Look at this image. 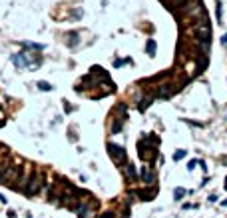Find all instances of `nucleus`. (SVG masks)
Here are the masks:
<instances>
[{
  "mask_svg": "<svg viewBox=\"0 0 227 218\" xmlns=\"http://www.w3.org/2000/svg\"><path fill=\"white\" fill-rule=\"evenodd\" d=\"M20 176H22V166H18V164H10V166H4L2 174H0V182H2V184L12 186V182L20 180Z\"/></svg>",
  "mask_w": 227,
  "mask_h": 218,
  "instance_id": "nucleus-1",
  "label": "nucleus"
},
{
  "mask_svg": "<svg viewBox=\"0 0 227 218\" xmlns=\"http://www.w3.org/2000/svg\"><path fill=\"white\" fill-rule=\"evenodd\" d=\"M193 30H195V36H197L199 42H211V26H209V22H207V16L199 18L197 22H195Z\"/></svg>",
  "mask_w": 227,
  "mask_h": 218,
  "instance_id": "nucleus-2",
  "label": "nucleus"
},
{
  "mask_svg": "<svg viewBox=\"0 0 227 218\" xmlns=\"http://www.w3.org/2000/svg\"><path fill=\"white\" fill-rule=\"evenodd\" d=\"M42 184H44V174L38 170V172H34V174L28 178V184H26V188H24L26 196H34V194H38L40 188H42Z\"/></svg>",
  "mask_w": 227,
  "mask_h": 218,
  "instance_id": "nucleus-3",
  "label": "nucleus"
},
{
  "mask_svg": "<svg viewBox=\"0 0 227 218\" xmlns=\"http://www.w3.org/2000/svg\"><path fill=\"white\" fill-rule=\"evenodd\" d=\"M108 152H110V158L113 160V164L123 166L126 162H128V152L123 150L120 144H113V142H110V144H108Z\"/></svg>",
  "mask_w": 227,
  "mask_h": 218,
  "instance_id": "nucleus-4",
  "label": "nucleus"
},
{
  "mask_svg": "<svg viewBox=\"0 0 227 218\" xmlns=\"http://www.w3.org/2000/svg\"><path fill=\"white\" fill-rule=\"evenodd\" d=\"M137 152H140V158H142L143 162H151L153 158H157V150H156V146L147 144V142H143V140L137 144Z\"/></svg>",
  "mask_w": 227,
  "mask_h": 218,
  "instance_id": "nucleus-5",
  "label": "nucleus"
},
{
  "mask_svg": "<svg viewBox=\"0 0 227 218\" xmlns=\"http://www.w3.org/2000/svg\"><path fill=\"white\" fill-rule=\"evenodd\" d=\"M112 116L116 118V122H113V126H112V132H113V134H118V132L122 130L126 118H128V116H126V104H120V106L112 112Z\"/></svg>",
  "mask_w": 227,
  "mask_h": 218,
  "instance_id": "nucleus-6",
  "label": "nucleus"
},
{
  "mask_svg": "<svg viewBox=\"0 0 227 218\" xmlns=\"http://www.w3.org/2000/svg\"><path fill=\"white\" fill-rule=\"evenodd\" d=\"M140 176H142V180L146 182V186H153L156 184V172L151 170V166H142Z\"/></svg>",
  "mask_w": 227,
  "mask_h": 218,
  "instance_id": "nucleus-7",
  "label": "nucleus"
},
{
  "mask_svg": "<svg viewBox=\"0 0 227 218\" xmlns=\"http://www.w3.org/2000/svg\"><path fill=\"white\" fill-rule=\"evenodd\" d=\"M136 194H137L142 200H147V202H151V200L156 198L157 188H156V184H153V186H147V188H143V190H137Z\"/></svg>",
  "mask_w": 227,
  "mask_h": 218,
  "instance_id": "nucleus-8",
  "label": "nucleus"
},
{
  "mask_svg": "<svg viewBox=\"0 0 227 218\" xmlns=\"http://www.w3.org/2000/svg\"><path fill=\"white\" fill-rule=\"evenodd\" d=\"M12 64H14L18 70H24V68L28 66V60L24 56V52H18V54H12Z\"/></svg>",
  "mask_w": 227,
  "mask_h": 218,
  "instance_id": "nucleus-9",
  "label": "nucleus"
},
{
  "mask_svg": "<svg viewBox=\"0 0 227 218\" xmlns=\"http://www.w3.org/2000/svg\"><path fill=\"white\" fill-rule=\"evenodd\" d=\"M153 98H156V94H153V92H147V96H143V98H142V102H140V112H146L147 108L151 106Z\"/></svg>",
  "mask_w": 227,
  "mask_h": 218,
  "instance_id": "nucleus-10",
  "label": "nucleus"
},
{
  "mask_svg": "<svg viewBox=\"0 0 227 218\" xmlns=\"http://www.w3.org/2000/svg\"><path fill=\"white\" fill-rule=\"evenodd\" d=\"M66 42H68V46H70V48L78 46V42H80V34H78V32H68Z\"/></svg>",
  "mask_w": 227,
  "mask_h": 218,
  "instance_id": "nucleus-11",
  "label": "nucleus"
},
{
  "mask_svg": "<svg viewBox=\"0 0 227 218\" xmlns=\"http://www.w3.org/2000/svg\"><path fill=\"white\" fill-rule=\"evenodd\" d=\"M146 50H147V56H156V50H157V44H156V40L153 38H147V42H146Z\"/></svg>",
  "mask_w": 227,
  "mask_h": 218,
  "instance_id": "nucleus-12",
  "label": "nucleus"
},
{
  "mask_svg": "<svg viewBox=\"0 0 227 218\" xmlns=\"http://www.w3.org/2000/svg\"><path fill=\"white\" fill-rule=\"evenodd\" d=\"M123 168H126V174H128V178H132V180H136V168H133L132 164H123Z\"/></svg>",
  "mask_w": 227,
  "mask_h": 218,
  "instance_id": "nucleus-13",
  "label": "nucleus"
},
{
  "mask_svg": "<svg viewBox=\"0 0 227 218\" xmlns=\"http://www.w3.org/2000/svg\"><path fill=\"white\" fill-rule=\"evenodd\" d=\"M38 88H40V90H44V92H48V90H54V86L50 82H46V80H40V82L36 84Z\"/></svg>",
  "mask_w": 227,
  "mask_h": 218,
  "instance_id": "nucleus-14",
  "label": "nucleus"
},
{
  "mask_svg": "<svg viewBox=\"0 0 227 218\" xmlns=\"http://www.w3.org/2000/svg\"><path fill=\"white\" fill-rule=\"evenodd\" d=\"M24 48H32V50H44V44H34V42H22Z\"/></svg>",
  "mask_w": 227,
  "mask_h": 218,
  "instance_id": "nucleus-15",
  "label": "nucleus"
},
{
  "mask_svg": "<svg viewBox=\"0 0 227 218\" xmlns=\"http://www.w3.org/2000/svg\"><path fill=\"white\" fill-rule=\"evenodd\" d=\"M185 194H187V190H185V188H181V186H179V188H175V190H173V196H175V200H181V198L185 196Z\"/></svg>",
  "mask_w": 227,
  "mask_h": 218,
  "instance_id": "nucleus-16",
  "label": "nucleus"
},
{
  "mask_svg": "<svg viewBox=\"0 0 227 218\" xmlns=\"http://www.w3.org/2000/svg\"><path fill=\"white\" fill-rule=\"evenodd\" d=\"M185 154H187V150H177V152H175V154H173V160H175V162H177V160L185 158Z\"/></svg>",
  "mask_w": 227,
  "mask_h": 218,
  "instance_id": "nucleus-17",
  "label": "nucleus"
},
{
  "mask_svg": "<svg viewBox=\"0 0 227 218\" xmlns=\"http://www.w3.org/2000/svg\"><path fill=\"white\" fill-rule=\"evenodd\" d=\"M197 164H199V160H189V162H187V170L191 172V170H193Z\"/></svg>",
  "mask_w": 227,
  "mask_h": 218,
  "instance_id": "nucleus-18",
  "label": "nucleus"
},
{
  "mask_svg": "<svg viewBox=\"0 0 227 218\" xmlns=\"http://www.w3.org/2000/svg\"><path fill=\"white\" fill-rule=\"evenodd\" d=\"M100 218H116V212H104Z\"/></svg>",
  "mask_w": 227,
  "mask_h": 218,
  "instance_id": "nucleus-19",
  "label": "nucleus"
},
{
  "mask_svg": "<svg viewBox=\"0 0 227 218\" xmlns=\"http://www.w3.org/2000/svg\"><path fill=\"white\" fill-rule=\"evenodd\" d=\"M64 110H66V112H72V106H70V104H68L66 100H64Z\"/></svg>",
  "mask_w": 227,
  "mask_h": 218,
  "instance_id": "nucleus-20",
  "label": "nucleus"
},
{
  "mask_svg": "<svg viewBox=\"0 0 227 218\" xmlns=\"http://www.w3.org/2000/svg\"><path fill=\"white\" fill-rule=\"evenodd\" d=\"M221 44H223V46H227V34H223V36H221Z\"/></svg>",
  "mask_w": 227,
  "mask_h": 218,
  "instance_id": "nucleus-21",
  "label": "nucleus"
},
{
  "mask_svg": "<svg viewBox=\"0 0 227 218\" xmlns=\"http://www.w3.org/2000/svg\"><path fill=\"white\" fill-rule=\"evenodd\" d=\"M8 218H16V214H14V210H8Z\"/></svg>",
  "mask_w": 227,
  "mask_h": 218,
  "instance_id": "nucleus-22",
  "label": "nucleus"
},
{
  "mask_svg": "<svg viewBox=\"0 0 227 218\" xmlns=\"http://www.w3.org/2000/svg\"><path fill=\"white\" fill-rule=\"evenodd\" d=\"M2 170H4V166H2V164H0V174H2Z\"/></svg>",
  "mask_w": 227,
  "mask_h": 218,
  "instance_id": "nucleus-23",
  "label": "nucleus"
},
{
  "mask_svg": "<svg viewBox=\"0 0 227 218\" xmlns=\"http://www.w3.org/2000/svg\"><path fill=\"white\" fill-rule=\"evenodd\" d=\"M225 190H227V178H225Z\"/></svg>",
  "mask_w": 227,
  "mask_h": 218,
  "instance_id": "nucleus-24",
  "label": "nucleus"
}]
</instances>
